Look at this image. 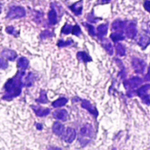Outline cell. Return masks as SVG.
<instances>
[{
  "label": "cell",
  "instance_id": "obj_30",
  "mask_svg": "<svg viewBox=\"0 0 150 150\" xmlns=\"http://www.w3.org/2000/svg\"><path fill=\"white\" fill-rule=\"evenodd\" d=\"M83 25H85V27L87 28L89 33L91 35V36H95L96 35V33H95V28L94 26H92L90 24H87V23H83Z\"/></svg>",
  "mask_w": 150,
  "mask_h": 150
},
{
  "label": "cell",
  "instance_id": "obj_15",
  "mask_svg": "<svg viewBox=\"0 0 150 150\" xmlns=\"http://www.w3.org/2000/svg\"><path fill=\"white\" fill-rule=\"evenodd\" d=\"M97 31H98V36L100 40H103V38L106 35L107 33V31H108V25L106 24H102L100 25L99 26H98L97 28Z\"/></svg>",
  "mask_w": 150,
  "mask_h": 150
},
{
  "label": "cell",
  "instance_id": "obj_8",
  "mask_svg": "<svg viewBox=\"0 0 150 150\" xmlns=\"http://www.w3.org/2000/svg\"><path fill=\"white\" fill-rule=\"evenodd\" d=\"M53 117L56 120H59L62 121H66L68 120V112L64 109L56 110L53 112Z\"/></svg>",
  "mask_w": 150,
  "mask_h": 150
},
{
  "label": "cell",
  "instance_id": "obj_25",
  "mask_svg": "<svg viewBox=\"0 0 150 150\" xmlns=\"http://www.w3.org/2000/svg\"><path fill=\"white\" fill-rule=\"evenodd\" d=\"M116 52L119 56H125L126 55V48L122 44L118 43L116 45Z\"/></svg>",
  "mask_w": 150,
  "mask_h": 150
},
{
  "label": "cell",
  "instance_id": "obj_35",
  "mask_svg": "<svg viewBox=\"0 0 150 150\" xmlns=\"http://www.w3.org/2000/svg\"><path fill=\"white\" fill-rule=\"evenodd\" d=\"M144 8H145L146 11L150 12V0H146L144 2Z\"/></svg>",
  "mask_w": 150,
  "mask_h": 150
},
{
  "label": "cell",
  "instance_id": "obj_31",
  "mask_svg": "<svg viewBox=\"0 0 150 150\" xmlns=\"http://www.w3.org/2000/svg\"><path fill=\"white\" fill-rule=\"evenodd\" d=\"M72 33L76 36H80L82 33L81 28L78 25H76L75 26H73V30H72Z\"/></svg>",
  "mask_w": 150,
  "mask_h": 150
},
{
  "label": "cell",
  "instance_id": "obj_2",
  "mask_svg": "<svg viewBox=\"0 0 150 150\" xmlns=\"http://www.w3.org/2000/svg\"><path fill=\"white\" fill-rule=\"evenodd\" d=\"M26 12L24 7L22 6H11L7 13V18L10 19L21 18L25 16Z\"/></svg>",
  "mask_w": 150,
  "mask_h": 150
},
{
  "label": "cell",
  "instance_id": "obj_1",
  "mask_svg": "<svg viewBox=\"0 0 150 150\" xmlns=\"http://www.w3.org/2000/svg\"><path fill=\"white\" fill-rule=\"evenodd\" d=\"M25 75V70L19 69V70L16 73V75L10 78L4 84V95L3 99L4 100H11L12 98L19 96L21 94L22 87L24 86L23 76Z\"/></svg>",
  "mask_w": 150,
  "mask_h": 150
},
{
  "label": "cell",
  "instance_id": "obj_37",
  "mask_svg": "<svg viewBox=\"0 0 150 150\" xmlns=\"http://www.w3.org/2000/svg\"><path fill=\"white\" fill-rule=\"evenodd\" d=\"M36 127H37L38 130H41V129L43 128V127H42L41 124H36Z\"/></svg>",
  "mask_w": 150,
  "mask_h": 150
},
{
  "label": "cell",
  "instance_id": "obj_17",
  "mask_svg": "<svg viewBox=\"0 0 150 150\" xmlns=\"http://www.w3.org/2000/svg\"><path fill=\"white\" fill-rule=\"evenodd\" d=\"M34 81H35V75L33 73L30 72V73L27 74V76H26V77H25V79L24 81V85L26 86V87H31L33 84Z\"/></svg>",
  "mask_w": 150,
  "mask_h": 150
},
{
  "label": "cell",
  "instance_id": "obj_24",
  "mask_svg": "<svg viewBox=\"0 0 150 150\" xmlns=\"http://www.w3.org/2000/svg\"><path fill=\"white\" fill-rule=\"evenodd\" d=\"M35 101H36L37 103H40V104H47V103L48 102V99H47V92H46V91L41 90V91H40V98H37Z\"/></svg>",
  "mask_w": 150,
  "mask_h": 150
},
{
  "label": "cell",
  "instance_id": "obj_22",
  "mask_svg": "<svg viewBox=\"0 0 150 150\" xmlns=\"http://www.w3.org/2000/svg\"><path fill=\"white\" fill-rule=\"evenodd\" d=\"M110 38L114 41V42H118L120 40H125V36L123 34L122 32H118V33H113L110 35Z\"/></svg>",
  "mask_w": 150,
  "mask_h": 150
},
{
  "label": "cell",
  "instance_id": "obj_9",
  "mask_svg": "<svg viewBox=\"0 0 150 150\" xmlns=\"http://www.w3.org/2000/svg\"><path fill=\"white\" fill-rule=\"evenodd\" d=\"M83 1L80 0V1H78L76 3H75L74 4L69 6V9L74 12L75 15L80 16L82 14V11H83Z\"/></svg>",
  "mask_w": 150,
  "mask_h": 150
},
{
  "label": "cell",
  "instance_id": "obj_36",
  "mask_svg": "<svg viewBox=\"0 0 150 150\" xmlns=\"http://www.w3.org/2000/svg\"><path fill=\"white\" fill-rule=\"evenodd\" d=\"M145 81L150 82V66H149V72H148V74H147V75H146V76H145Z\"/></svg>",
  "mask_w": 150,
  "mask_h": 150
},
{
  "label": "cell",
  "instance_id": "obj_5",
  "mask_svg": "<svg viewBox=\"0 0 150 150\" xmlns=\"http://www.w3.org/2000/svg\"><path fill=\"white\" fill-rule=\"evenodd\" d=\"M76 137V132L74 128H71V127L67 128L66 131H64L62 134V139L67 143H72L75 141Z\"/></svg>",
  "mask_w": 150,
  "mask_h": 150
},
{
  "label": "cell",
  "instance_id": "obj_7",
  "mask_svg": "<svg viewBox=\"0 0 150 150\" xmlns=\"http://www.w3.org/2000/svg\"><path fill=\"white\" fill-rule=\"evenodd\" d=\"M81 105H82L83 108H84V109L87 110L90 113H91L94 117H96V118L98 117V112L97 108L94 107V106L91 105V103L90 101H88V100H82Z\"/></svg>",
  "mask_w": 150,
  "mask_h": 150
},
{
  "label": "cell",
  "instance_id": "obj_10",
  "mask_svg": "<svg viewBox=\"0 0 150 150\" xmlns=\"http://www.w3.org/2000/svg\"><path fill=\"white\" fill-rule=\"evenodd\" d=\"M32 108L33 109V112H35V114L39 117H46L50 113V109L48 108H44V107H40V106H32Z\"/></svg>",
  "mask_w": 150,
  "mask_h": 150
},
{
  "label": "cell",
  "instance_id": "obj_28",
  "mask_svg": "<svg viewBox=\"0 0 150 150\" xmlns=\"http://www.w3.org/2000/svg\"><path fill=\"white\" fill-rule=\"evenodd\" d=\"M73 43V40H60L58 41V47H67V46H69Z\"/></svg>",
  "mask_w": 150,
  "mask_h": 150
},
{
  "label": "cell",
  "instance_id": "obj_39",
  "mask_svg": "<svg viewBox=\"0 0 150 150\" xmlns=\"http://www.w3.org/2000/svg\"><path fill=\"white\" fill-rule=\"evenodd\" d=\"M1 11H2V5H1V4H0V13H1Z\"/></svg>",
  "mask_w": 150,
  "mask_h": 150
},
{
  "label": "cell",
  "instance_id": "obj_27",
  "mask_svg": "<svg viewBox=\"0 0 150 150\" xmlns=\"http://www.w3.org/2000/svg\"><path fill=\"white\" fill-rule=\"evenodd\" d=\"M73 30V26L69 25V24H65L64 26L62 28V34H69L70 33H72Z\"/></svg>",
  "mask_w": 150,
  "mask_h": 150
},
{
  "label": "cell",
  "instance_id": "obj_18",
  "mask_svg": "<svg viewBox=\"0 0 150 150\" xmlns=\"http://www.w3.org/2000/svg\"><path fill=\"white\" fill-rule=\"evenodd\" d=\"M150 44V38L147 35H143L140 38L139 41H138V45L140 47H142V49H145Z\"/></svg>",
  "mask_w": 150,
  "mask_h": 150
},
{
  "label": "cell",
  "instance_id": "obj_40",
  "mask_svg": "<svg viewBox=\"0 0 150 150\" xmlns=\"http://www.w3.org/2000/svg\"><path fill=\"white\" fill-rule=\"evenodd\" d=\"M149 28H150V26H149Z\"/></svg>",
  "mask_w": 150,
  "mask_h": 150
},
{
  "label": "cell",
  "instance_id": "obj_26",
  "mask_svg": "<svg viewBox=\"0 0 150 150\" xmlns=\"http://www.w3.org/2000/svg\"><path fill=\"white\" fill-rule=\"evenodd\" d=\"M103 47L105 48V50L107 51V53L110 55H112V54H113V47H112V45L111 42L105 41V43H103Z\"/></svg>",
  "mask_w": 150,
  "mask_h": 150
},
{
  "label": "cell",
  "instance_id": "obj_38",
  "mask_svg": "<svg viewBox=\"0 0 150 150\" xmlns=\"http://www.w3.org/2000/svg\"><path fill=\"white\" fill-rule=\"evenodd\" d=\"M109 2H111V0H102V1H101L102 4H107V3H109Z\"/></svg>",
  "mask_w": 150,
  "mask_h": 150
},
{
  "label": "cell",
  "instance_id": "obj_32",
  "mask_svg": "<svg viewBox=\"0 0 150 150\" xmlns=\"http://www.w3.org/2000/svg\"><path fill=\"white\" fill-rule=\"evenodd\" d=\"M8 67V63L5 60H4L2 57H0V69H5Z\"/></svg>",
  "mask_w": 150,
  "mask_h": 150
},
{
  "label": "cell",
  "instance_id": "obj_19",
  "mask_svg": "<svg viewBox=\"0 0 150 150\" xmlns=\"http://www.w3.org/2000/svg\"><path fill=\"white\" fill-rule=\"evenodd\" d=\"M48 21L51 25H55L57 23V12L54 8H52L48 12Z\"/></svg>",
  "mask_w": 150,
  "mask_h": 150
},
{
  "label": "cell",
  "instance_id": "obj_21",
  "mask_svg": "<svg viewBox=\"0 0 150 150\" xmlns=\"http://www.w3.org/2000/svg\"><path fill=\"white\" fill-rule=\"evenodd\" d=\"M67 103H68V98H60L57 100L54 101L53 104H52V105L54 108H59V107L64 106Z\"/></svg>",
  "mask_w": 150,
  "mask_h": 150
},
{
  "label": "cell",
  "instance_id": "obj_12",
  "mask_svg": "<svg viewBox=\"0 0 150 150\" xmlns=\"http://www.w3.org/2000/svg\"><path fill=\"white\" fill-rule=\"evenodd\" d=\"M52 130L54 132V134H56L57 136H62L65 131V128H64V126L60 123V122H54V125H53V127H52Z\"/></svg>",
  "mask_w": 150,
  "mask_h": 150
},
{
  "label": "cell",
  "instance_id": "obj_29",
  "mask_svg": "<svg viewBox=\"0 0 150 150\" xmlns=\"http://www.w3.org/2000/svg\"><path fill=\"white\" fill-rule=\"evenodd\" d=\"M53 36H54V33L49 30H45V31L41 32V34H40V38L42 40H45L49 37H53Z\"/></svg>",
  "mask_w": 150,
  "mask_h": 150
},
{
  "label": "cell",
  "instance_id": "obj_34",
  "mask_svg": "<svg viewBox=\"0 0 150 150\" xmlns=\"http://www.w3.org/2000/svg\"><path fill=\"white\" fill-rule=\"evenodd\" d=\"M142 101L145 103V104H147V105H150V96L149 95H144L142 98Z\"/></svg>",
  "mask_w": 150,
  "mask_h": 150
},
{
  "label": "cell",
  "instance_id": "obj_11",
  "mask_svg": "<svg viewBox=\"0 0 150 150\" xmlns=\"http://www.w3.org/2000/svg\"><path fill=\"white\" fill-rule=\"evenodd\" d=\"M2 56L4 57V58H5L6 60H8V61H14L16 58H17V56H18V54H17V53L14 51V50H11V49H4L3 51H2Z\"/></svg>",
  "mask_w": 150,
  "mask_h": 150
},
{
  "label": "cell",
  "instance_id": "obj_20",
  "mask_svg": "<svg viewBox=\"0 0 150 150\" xmlns=\"http://www.w3.org/2000/svg\"><path fill=\"white\" fill-rule=\"evenodd\" d=\"M29 66V61L25 58V57H20L18 60V67L22 69V70H25Z\"/></svg>",
  "mask_w": 150,
  "mask_h": 150
},
{
  "label": "cell",
  "instance_id": "obj_33",
  "mask_svg": "<svg viewBox=\"0 0 150 150\" xmlns=\"http://www.w3.org/2000/svg\"><path fill=\"white\" fill-rule=\"evenodd\" d=\"M5 31H6L7 33H9V34H13V35H14V33H15V28H14L13 26H11V25L7 26L6 29H5Z\"/></svg>",
  "mask_w": 150,
  "mask_h": 150
},
{
  "label": "cell",
  "instance_id": "obj_13",
  "mask_svg": "<svg viewBox=\"0 0 150 150\" xmlns=\"http://www.w3.org/2000/svg\"><path fill=\"white\" fill-rule=\"evenodd\" d=\"M80 135L85 137H91L93 135V128L90 124H86L80 130Z\"/></svg>",
  "mask_w": 150,
  "mask_h": 150
},
{
  "label": "cell",
  "instance_id": "obj_16",
  "mask_svg": "<svg viewBox=\"0 0 150 150\" xmlns=\"http://www.w3.org/2000/svg\"><path fill=\"white\" fill-rule=\"evenodd\" d=\"M76 56H77L78 60H80V61L83 62H91V61H92L91 57L87 53H85V52H83V51L78 52V53L76 54Z\"/></svg>",
  "mask_w": 150,
  "mask_h": 150
},
{
  "label": "cell",
  "instance_id": "obj_3",
  "mask_svg": "<svg viewBox=\"0 0 150 150\" xmlns=\"http://www.w3.org/2000/svg\"><path fill=\"white\" fill-rule=\"evenodd\" d=\"M132 66L135 73L137 74H143L144 70L146 69V62L140 59V58H133L132 60Z\"/></svg>",
  "mask_w": 150,
  "mask_h": 150
},
{
  "label": "cell",
  "instance_id": "obj_6",
  "mask_svg": "<svg viewBox=\"0 0 150 150\" xmlns=\"http://www.w3.org/2000/svg\"><path fill=\"white\" fill-rule=\"evenodd\" d=\"M126 34L129 39H134L137 34L136 24L134 22H130L126 26Z\"/></svg>",
  "mask_w": 150,
  "mask_h": 150
},
{
  "label": "cell",
  "instance_id": "obj_14",
  "mask_svg": "<svg viewBox=\"0 0 150 150\" xmlns=\"http://www.w3.org/2000/svg\"><path fill=\"white\" fill-rule=\"evenodd\" d=\"M126 24L127 22L126 21H122V20H115L113 23H112V29L113 30H116L118 32H123V30L126 28Z\"/></svg>",
  "mask_w": 150,
  "mask_h": 150
},
{
  "label": "cell",
  "instance_id": "obj_4",
  "mask_svg": "<svg viewBox=\"0 0 150 150\" xmlns=\"http://www.w3.org/2000/svg\"><path fill=\"white\" fill-rule=\"evenodd\" d=\"M142 82H143V80L141 77L134 76V77H133V78L126 81L124 83V85H125V87H126V89L127 91H129V90L132 91V90H134V89L138 88L142 83Z\"/></svg>",
  "mask_w": 150,
  "mask_h": 150
},
{
  "label": "cell",
  "instance_id": "obj_23",
  "mask_svg": "<svg viewBox=\"0 0 150 150\" xmlns=\"http://www.w3.org/2000/svg\"><path fill=\"white\" fill-rule=\"evenodd\" d=\"M150 89V84H145V85H143V86H142L140 89H138L137 91H136V94L142 98L144 95H146L147 94V92H148V91Z\"/></svg>",
  "mask_w": 150,
  "mask_h": 150
}]
</instances>
